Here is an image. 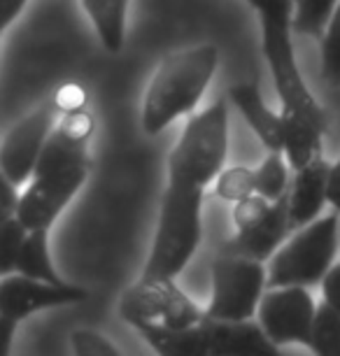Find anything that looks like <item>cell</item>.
Returning <instances> with one entry per match:
<instances>
[{
    "mask_svg": "<svg viewBox=\"0 0 340 356\" xmlns=\"http://www.w3.org/2000/svg\"><path fill=\"white\" fill-rule=\"evenodd\" d=\"M261 26V51L268 65L273 86L280 98L282 114V154L291 170H301L322 154L326 131V114L315 93L298 68L294 26L291 24H259Z\"/></svg>",
    "mask_w": 340,
    "mask_h": 356,
    "instance_id": "obj_1",
    "label": "cell"
},
{
    "mask_svg": "<svg viewBox=\"0 0 340 356\" xmlns=\"http://www.w3.org/2000/svg\"><path fill=\"white\" fill-rule=\"evenodd\" d=\"M217 65L219 49L212 42L184 47L163 56L143 98V131L159 136L177 119L193 117L217 75Z\"/></svg>",
    "mask_w": 340,
    "mask_h": 356,
    "instance_id": "obj_2",
    "label": "cell"
},
{
    "mask_svg": "<svg viewBox=\"0 0 340 356\" xmlns=\"http://www.w3.org/2000/svg\"><path fill=\"white\" fill-rule=\"evenodd\" d=\"M203 203L205 189L184 184L165 186L143 277L177 280V275L189 266L203 238Z\"/></svg>",
    "mask_w": 340,
    "mask_h": 356,
    "instance_id": "obj_3",
    "label": "cell"
},
{
    "mask_svg": "<svg viewBox=\"0 0 340 356\" xmlns=\"http://www.w3.org/2000/svg\"><path fill=\"white\" fill-rule=\"evenodd\" d=\"M229 156V103L215 100L186 122L168 154V184L208 189L226 168Z\"/></svg>",
    "mask_w": 340,
    "mask_h": 356,
    "instance_id": "obj_4",
    "label": "cell"
},
{
    "mask_svg": "<svg viewBox=\"0 0 340 356\" xmlns=\"http://www.w3.org/2000/svg\"><path fill=\"white\" fill-rule=\"evenodd\" d=\"M340 212L322 214L312 224L294 231L268 261V289L317 286L336 266Z\"/></svg>",
    "mask_w": 340,
    "mask_h": 356,
    "instance_id": "obj_5",
    "label": "cell"
},
{
    "mask_svg": "<svg viewBox=\"0 0 340 356\" xmlns=\"http://www.w3.org/2000/svg\"><path fill=\"white\" fill-rule=\"evenodd\" d=\"M212 296L205 317L217 321H250L268 291V266L217 254L212 261Z\"/></svg>",
    "mask_w": 340,
    "mask_h": 356,
    "instance_id": "obj_6",
    "label": "cell"
},
{
    "mask_svg": "<svg viewBox=\"0 0 340 356\" xmlns=\"http://www.w3.org/2000/svg\"><path fill=\"white\" fill-rule=\"evenodd\" d=\"M119 314L126 324H156L168 328L196 326L205 319L201 310L175 280H152L140 277L136 284L129 286L119 300Z\"/></svg>",
    "mask_w": 340,
    "mask_h": 356,
    "instance_id": "obj_7",
    "label": "cell"
},
{
    "mask_svg": "<svg viewBox=\"0 0 340 356\" xmlns=\"http://www.w3.org/2000/svg\"><path fill=\"white\" fill-rule=\"evenodd\" d=\"M61 114V105H58L56 96H51L5 133L3 147H0V172L5 179L15 182L17 186L33 179L38 161L42 156Z\"/></svg>",
    "mask_w": 340,
    "mask_h": 356,
    "instance_id": "obj_8",
    "label": "cell"
},
{
    "mask_svg": "<svg viewBox=\"0 0 340 356\" xmlns=\"http://www.w3.org/2000/svg\"><path fill=\"white\" fill-rule=\"evenodd\" d=\"M86 291L75 284H47L24 275H8L0 282V331H3V356H10L12 342H15L17 326L33 317L35 312L82 303Z\"/></svg>",
    "mask_w": 340,
    "mask_h": 356,
    "instance_id": "obj_9",
    "label": "cell"
},
{
    "mask_svg": "<svg viewBox=\"0 0 340 356\" xmlns=\"http://www.w3.org/2000/svg\"><path fill=\"white\" fill-rule=\"evenodd\" d=\"M319 305L305 286L268 289L259 305L257 321L277 347L310 345Z\"/></svg>",
    "mask_w": 340,
    "mask_h": 356,
    "instance_id": "obj_10",
    "label": "cell"
},
{
    "mask_svg": "<svg viewBox=\"0 0 340 356\" xmlns=\"http://www.w3.org/2000/svg\"><path fill=\"white\" fill-rule=\"evenodd\" d=\"M89 172L91 168H75L33 177L19 200L17 219L29 231H49L89 179Z\"/></svg>",
    "mask_w": 340,
    "mask_h": 356,
    "instance_id": "obj_11",
    "label": "cell"
},
{
    "mask_svg": "<svg viewBox=\"0 0 340 356\" xmlns=\"http://www.w3.org/2000/svg\"><path fill=\"white\" fill-rule=\"evenodd\" d=\"M291 231V217H289V193L284 198L275 200L270 205L268 214L259 221L257 226L248 231H236L233 238L219 247V254L226 257H240L266 264L277 254V250L289 240Z\"/></svg>",
    "mask_w": 340,
    "mask_h": 356,
    "instance_id": "obj_12",
    "label": "cell"
},
{
    "mask_svg": "<svg viewBox=\"0 0 340 356\" xmlns=\"http://www.w3.org/2000/svg\"><path fill=\"white\" fill-rule=\"evenodd\" d=\"M329 175L331 163L324 156L294 172L289 186L291 231H298L322 217L324 205L329 203Z\"/></svg>",
    "mask_w": 340,
    "mask_h": 356,
    "instance_id": "obj_13",
    "label": "cell"
},
{
    "mask_svg": "<svg viewBox=\"0 0 340 356\" xmlns=\"http://www.w3.org/2000/svg\"><path fill=\"white\" fill-rule=\"evenodd\" d=\"M212 356H282L259 321H217L205 317Z\"/></svg>",
    "mask_w": 340,
    "mask_h": 356,
    "instance_id": "obj_14",
    "label": "cell"
},
{
    "mask_svg": "<svg viewBox=\"0 0 340 356\" xmlns=\"http://www.w3.org/2000/svg\"><path fill=\"white\" fill-rule=\"evenodd\" d=\"M229 100L238 107L243 119L248 122L252 133L259 138V143L266 147V152L282 154V114L270 110L259 91L257 84H236L231 86Z\"/></svg>",
    "mask_w": 340,
    "mask_h": 356,
    "instance_id": "obj_15",
    "label": "cell"
},
{
    "mask_svg": "<svg viewBox=\"0 0 340 356\" xmlns=\"http://www.w3.org/2000/svg\"><path fill=\"white\" fill-rule=\"evenodd\" d=\"M133 328L143 335V340L154 349L156 356H212L205 319L201 324L186 328H168L156 324H138Z\"/></svg>",
    "mask_w": 340,
    "mask_h": 356,
    "instance_id": "obj_16",
    "label": "cell"
},
{
    "mask_svg": "<svg viewBox=\"0 0 340 356\" xmlns=\"http://www.w3.org/2000/svg\"><path fill=\"white\" fill-rule=\"evenodd\" d=\"M82 8L105 49L110 54L122 51L131 0H82Z\"/></svg>",
    "mask_w": 340,
    "mask_h": 356,
    "instance_id": "obj_17",
    "label": "cell"
},
{
    "mask_svg": "<svg viewBox=\"0 0 340 356\" xmlns=\"http://www.w3.org/2000/svg\"><path fill=\"white\" fill-rule=\"evenodd\" d=\"M17 275L24 277L47 282V284L65 286L70 282H65L61 275L56 273L54 264H51V252H49V231H31L29 238L22 247V254L17 259L15 266Z\"/></svg>",
    "mask_w": 340,
    "mask_h": 356,
    "instance_id": "obj_18",
    "label": "cell"
},
{
    "mask_svg": "<svg viewBox=\"0 0 340 356\" xmlns=\"http://www.w3.org/2000/svg\"><path fill=\"white\" fill-rule=\"evenodd\" d=\"M291 165L284 159V154L280 152H268L266 159L261 161V165L254 168V177H257V193L264 196L266 200L275 203V200L284 198L289 193L291 186Z\"/></svg>",
    "mask_w": 340,
    "mask_h": 356,
    "instance_id": "obj_19",
    "label": "cell"
},
{
    "mask_svg": "<svg viewBox=\"0 0 340 356\" xmlns=\"http://www.w3.org/2000/svg\"><path fill=\"white\" fill-rule=\"evenodd\" d=\"M340 0H296L294 33L303 38H322Z\"/></svg>",
    "mask_w": 340,
    "mask_h": 356,
    "instance_id": "obj_20",
    "label": "cell"
},
{
    "mask_svg": "<svg viewBox=\"0 0 340 356\" xmlns=\"http://www.w3.org/2000/svg\"><path fill=\"white\" fill-rule=\"evenodd\" d=\"M217 198L226 200V203H240V200L250 198L257 193V177L254 170L248 165H229L224 168L222 175L215 182Z\"/></svg>",
    "mask_w": 340,
    "mask_h": 356,
    "instance_id": "obj_21",
    "label": "cell"
},
{
    "mask_svg": "<svg viewBox=\"0 0 340 356\" xmlns=\"http://www.w3.org/2000/svg\"><path fill=\"white\" fill-rule=\"evenodd\" d=\"M308 347L315 356H340V317L329 305H319Z\"/></svg>",
    "mask_w": 340,
    "mask_h": 356,
    "instance_id": "obj_22",
    "label": "cell"
},
{
    "mask_svg": "<svg viewBox=\"0 0 340 356\" xmlns=\"http://www.w3.org/2000/svg\"><path fill=\"white\" fill-rule=\"evenodd\" d=\"M319 42H322V77L331 86H340V3Z\"/></svg>",
    "mask_w": 340,
    "mask_h": 356,
    "instance_id": "obj_23",
    "label": "cell"
},
{
    "mask_svg": "<svg viewBox=\"0 0 340 356\" xmlns=\"http://www.w3.org/2000/svg\"><path fill=\"white\" fill-rule=\"evenodd\" d=\"M29 228H26L17 217L0 221V250H3V277L15 273L17 259L22 254V247L29 238Z\"/></svg>",
    "mask_w": 340,
    "mask_h": 356,
    "instance_id": "obj_24",
    "label": "cell"
},
{
    "mask_svg": "<svg viewBox=\"0 0 340 356\" xmlns=\"http://www.w3.org/2000/svg\"><path fill=\"white\" fill-rule=\"evenodd\" d=\"M72 356H124L119 347L103 333L91 328H77L70 333Z\"/></svg>",
    "mask_w": 340,
    "mask_h": 356,
    "instance_id": "obj_25",
    "label": "cell"
},
{
    "mask_svg": "<svg viewBox=\"0 0 340 356\" xmlns=\"http://www.w3.org/2000/svg\"><path fill=\"white\" fill-rule=\"evenodd\" d=\"M257 12L259 24H291L294 26L296 0H248Z\"/></svg>",
    "mask_w": 340,
    "mask_h": 356,
    "instance_id": "obj_26",
    "label": "cell"
},
{
    "mask_svg": "<svg viewBox=\"0 0 340 356\" xmlns=\"http://www.w3.org/2000/svg\"><path fill=\"white\" fill-rule=\"evenodd\" d=\"M270 205H273L270 200H266L259 193L236 203L233 205V224H236V231H248V228L257 226L268 214Z\"/></svg>",
    "mask_w": 340,
    "mask_h": 356,
    "instance_id": "obj_27",
    "label": "cell"
},
{
    "mask_svg": "<svg viewBox=\"0 0 340 356\" xmlns=\"http://www.w3.org/2000/svg\"><path fill=\"white\" fill-rule=\"evenodd\" d=\"M319 286H322L324 305H329L331 310L340 317V264H336L331 268L329 275H326Z\"/></svg>",
    "mask_w": 340,
    "mask_h": 356,
    "instance_id": "obj_28",
    "label": "cell"
},
{
    "mask_svg": "<svg viewBox=\"0 0 340 356\" xmlns=\"http://www.w3.org/2000/svg\"><path fill=\"white\" fill-rule=\"evenodd\" d=\"M19 200H22L19 186L15 182H10V179L3 177V189H0V221L17 217Z\"/></svg>",
    "mask_w": 340,
    "mask_h": 356,
    "instance_id": "obj_29",
    "label": "cell"
},
{
    "mask_svg": "<svg viewBox=\"0 0 340 356\" xmlns=\"http://www.w3.org/2000/svg\"><path fill=\"white\" fill-rule=\"evenodd\" d=\"M26 5H29V0H3V8H0V29L8 31L22 17Z\"/></svg>",
    "mask_w": 340,
    "mask_h": 356,
    "instance_id": "obj_30",
    "label": "cell"
},
{
    "mask_svg": "<svg viewBox=\"0 0 340 356\" xmlns=\"http://www.w3.org/2000/svg\"><path fill=\"white\" fill-rule=\"evenodd\" d=\"M329 205L333 210L340 212V159L336 163H331V175H329Z\"/></svg>",
    "mask_w": 340,
    "mask_h": 356,
    "instance_id": "obj_31",
    "label": "cell"
}]
</instances>
